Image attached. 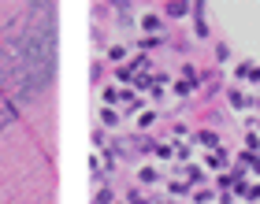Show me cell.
<instances>
[{
    "label": "cell",
    "instance_id": "1",
    "mask_svg": "<svg viewBox=\"0 0 260 204\" xmlns=\"http://www.w3.org/2000/svg\"><path fill=\"white\" fill-rule=\"evenodd\" d=\"M208 33H212V26H208V8L205 4H193V38L197 41H208Z\"/></svg>",
    "mask_w": 260,
    "mask_h": 204
},
{
    "label": "cell",
    "instance_id": "26",
    "mask_svg": "<svg viewBox=\"0 0 260 204\" xmlns=\"http://www.w3.org/2000/svg\"><path fill=\"white\" fill-rule=\"evenodd\" d=\"M256 134H260V123H256Z\"/></svg>",
    "mask_w": 260,
    "mask_h": 204
},
{
    "label": "cell",
    "instance_id": "16",
    "mask_svg": "<svg viewBox=\"0 0 260 204\" xmlns=\"http://www.w3.org/2000/svg\"><path fill=\"white\" fill-rule=\"evenodd\" d=\"M152 123H156V112H141V115H138V123H134V126H138V130H149Z\"/></svg>",
    "mask_w": 260,
    "mask_h": 204
},
{
    "label": "cell",
    "instance_id": "25",
    "mask_svg": "<svg viewBox=\"0 0 260 204\" xmlns=\"http://www.w3.org/2000/svg\"><path fill=\"white\" fill-rule=\"evenodd\" d=\"M253 108H256V112H260V97H256V100H253Z\"/></svg>",
    "mask_w": 260,
    "mask_h": 204
},
{
    "label": "cell",
    "instance_id": "18",
    "mask_svg": "<svg viewBox=\"0 0 260 204\" xmlns=\"http://www.w3.org/2000/svg\"><path fill=\"white\" fill-rule=\"evenodd\" d=\"M108 59H112V63H123V59H126V45H112V49H108Z\"/></svg>",
    "mask_w": 260,
    "mask_h": 204
},
{
    "label": "cell",
    "instance_id": "20",
    "mask_svg": "<svg viewBox=\"0 0 260 204\" xmlns=\"http://www.w3.org/2000/svg\"><path fill=\"white\" fill-rule=\"evenodd\" d=\"M126 204H149V197L141 193V189H130V193H126Z\"/></svg>",
    "mask_w": 260,
    "mask_h": 204
},
{
    "label": "cell",
    "instance_id": "6",
    "mask_svg": "<svg viewBox=\"0 0 260 204\" xmlns=\"http://www.w3.org/2000/svg\"><path fill=\"white\" fill-rule=\"evenodd\" d=\"M238 197H242L245 204H260V178H253V182H245V186L238 189Z\"/></svg>",
    "mask_w": 260,
    "mask_h": 204
},
{
    "label": "cell",
    "instance_id": "14",
    "mask_svg": "<svg viewBox=\"0 0 260 204\" xmlns=\"http://www.w3.org/2000/svg\"><path fill=\"white\" fill-rule=\"evenodd\" d=\"M186 182H190V186H201V182H205V167H186Z\"/></svg>",
    "mask_w": 260,
    "mask_h": 204
},
{
    "label": "cell",
    "instance_id": "22",
    "mask_svg": "<svg viewBox=\"0 0 260 204\" xmlns=\"http://www.w3.org/2000/svg\"><path fill=\"white\" fill-rule=\"evenodd\" d=\"M171 138H190V126H186V123H175V126H171Z\"/></svg>",
    "mask_w": 260,
    "mask_h": 204
},
{
    "label": "cell",
    "instance_id": "27",
    "mask_svg": "<svg viewBox=\"0 0 260 204\" xmlns=\"http://www.w3.org/2000/svg\"><path fill=\"white\" fill-rule=\"evenodd\" d=\"M164 204H168V200H164ZM171 204H175V200H171Z\"/></svg>",
    "mask_w": 260,
    "mask_h": 204
},
{
    "label": "cell",
    "instance_id": "12",
    "mask_svg": "<svg viewBox=\"0 0 260 204\" xmlns=\"http://www.w3.org/2000/svg\"><path fill=\"white\" fill-rule=\"evenodd\" d=\"M219 193L216 189H193V204H216Z\"/></svg>",
    "mask_w": 260,
    "mask_h": 204
},
{
    "label": "cell",
    "instance_id": "3",
    "mask_svg": "<svg viewBox=\"0 0 260 204\" xmlns=\"http://www.w3.org/2000/svg\"><path fill=\"white\" fill-rule=\"evenodd\" d=\"M223 100H227V108H231V112H245V108H249V104H253L249 97H245V89H238V86H234V89H227V93H223Z\"/></svg>",
    "mask_w": 260,
    "mask_h": 204
},
{
    "label": "cell",
    "instance_id": "23",
    "mask_svg": "<svg viewBox=\"0 0 260 204\" xmlns=\"http://www.w3.org/2000/svg\"><path fill=\"white\" fill-rule=\"evenodd\" d=\"M156 156H160V160H171L175 149H171V145H156Z\"/></svg>",
    "mask_w": 260,
    "mask_h": 204
},
{
    "label": "cell",
    "instance_id": "5",
    "mask_svg": "<svg viewBox=\"0 0 260 204\" xmlns=\"http://www.w3.org/2000/svg\"><path fill=\"white\" fill-rule=\"evenodd\" d=\"M201 160H205V167H208V171H223V167H227L231 163V156H227V149H216V152H208V156H201Z\"/></svg>",
    "mask_w": 260,
    "mask_h": 204
},
{
    "label": "cell",
    "instance_id": "15",
    "mask_svg": "<svg viewBox=\"0 0 260 204\" xmlns=\"http://www.w3.org/2000/svg\"><path fill=\"white\" fill-rule=\"evenodd\" d=\"M101 97H104V108H112V104H119V100H123V93L115 89V86H104V93H101Z\"/></svg>",
    "mask_w": 260,
    "mask_h": 204
},
{
    "label": "cell",
    "instance_id": "17",
    "mask_svg": "<svg viewBox=\"0 0 260 204\" xmlns=\"http://www.w3.org/2000/svg\"><path fill=\"white\" fill-rule=\"evenodd\" d=\"M260 149V134L256 130H245V152H256Z\"/></svg>",
    "mask_w": 260,
    "mask_h": 204
},
{
    "label": "cell",
    "instance_id": "2",
    "mask_svg": "<svg viewBox=\"0 0 260 204\" xmlns=\"http://www.w3.org/2000/svg\"><path fill=\"white\" fill-rule=\"evenodd\" d=\"M160 11H164V19H186V15H193V4H186V0H168Z\"/></svg>",
    "mask_w": 260,
    "mask_h": 204
},
{
    "label": "cell",
    "instance_id": "4",
    "mask_svg": "<svg viewBox=\"0 0 260 204\" xmlns=\"http://www.w3.org/2000/svg\"><path fill=\"white\" fill-rule=\"evenodd\" d=\"M193 145L205 149V152H216V149H219V134H216V130H197V134H193Z\"/></svg>",
    "mask_w": 260,
    "mask_h": 204
},
{
    "label": "cell",
    "instance_id": "24",
    "mask_svg": "<svg viewBox=\"0 0 260 204\" xmlns=\"http://www.w3.org/2000/svg\"><path fill=\"white\" fill-rule=\"evenodd\" d=\"M171 49H175V52H179V56H190V41H175V45H171Z\"/></svg>",
    "mask_w": 260,
    "mask_h": 204
},
{
    "label": "cell",
    "instance_id": "9",
    "mask_svg": "<svg viewBox=\"0 0 260 204\" xmlns=\"http://www.w3.org/2000/svg\"><path fill=\"white\" fill-rule=\"evenodd\" d=\"M168 193H171V197H186V193H193V186L186 182V178H171V182H168Z\"/></svg>",
    "mask_w": 260,
    "mask_h": 204
},
{
    "label": "cell",
    "instance_id": "10",
    "mask_svg": "<svg viewBox=\"0 0 260 204\" xmlns=\"http://www.w3.org/2000/svg\"><path fill=\"white\" fill-rule=\"evenodd\" d=\"M115 130V126H119V112H115V108H101V130Z\"/></svg>",
    "mask_w": 260,
    "mask_h": 204
},
{
    "label": "cell",
    "instance_id": "11",
    "mask_svg": "<svg viewBox=\"0 0 260 204\" xmlns=\"http://www.w3.org/2000/svg\"><path fill=\"white\" fill-rule=\"evenodd\" d=\"M171 89H175V97H179V100H190L197 86H190V82H182V78H179V82H171Z\"/></svg>",
    "mask_w": 260,
    "mask_h": 204
},
{
    "label": "cell",
    "instance_id": "19",
    "mask_svg": "<svg viewBox=\"0 0 260 204\" xmlns=\"http://www.w3.org/2000/svg\"><path fill=\"white\" fill-rule=\"evenodd\" d=\"M227 59H231V45L219 41V45H216V63H227Z\"/></svg>",
    "mask_w": 260,
    "mask_h": 204
},
{
    "label": "cell",
    "instance_id": "13",
    "mask_svg": "<svg viewBox=\"0 0 260 204\" xmlns=\"http://www.w3.org/2000/svg\"><path fill=\"white\" fill-rule=\"evenodd\" d=\"M160 41H164V38H138L134 49H138V52H152V49H160Z\"/></svg>",
    "mask_w": 260,
    "mask_h": 204
},
{
    "label": "cell",
    "instance_id": "21",
    "mask_svg": "<svg viewBox=\"0 0 260 204\" xmlns=\"http://www.w3.org/2000/svg\"><path fill=\"white\" fill-rule=\"evenodd\" d=\"M115 82H134V71H130V67L123 63L119 71H115Z\"/></svg>",
    "mask_w": 260,
    "mask_h": 204
},
{
    "label": "cell",
    "instance_id": "8",
    "mask_svg": "<svg viewBox=\"0 0 260 204\" xmlns=\"http://www.w3.org/2000/svg\"><path fill=\"white\" fill-rule=\"evenodd\" d=\"M141 30H145V38H160V15H152V11H145V15H141Z\"/></svg>",
    "mask_w": 260,
    "mask_h": 204
},
{
    "label": "cell",
    "instance_id": "7",
    "mask_svg": "<svg viewBox=\"0 0 260 204\" xmlns=\"http://www.w3.org/2000/svg\"><path fill=\"white\" fill-rule=\"evenodd\" d=\"M138 182H141V186H152V182H160V171H156L152 163H141V167H138Z\"/></svg>",
    "mask_w": 260,
    "mask_h": 204
}]
</instances>
